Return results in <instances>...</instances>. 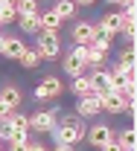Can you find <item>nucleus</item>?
<instances>
[{
	"label": "nucleus",
	"instance_id": "f257e3e1",
	"mask_svg": "<svg viewBox=\"0 0 137 151\" xmlns=\"http://www.w3.org/2000/svg\"><path fill=\"white\" fill-rule=\"evenodd\" d=\"M85 134H88V128H85V122L82 119H76L73 113L67 116V119H61L59 131H56V137H59V145H73V142H82L85 139Z\"/></svg>",
	"mask_w": 137,
	"mask_h": 151
},
{
	"label": "nucleus",
	"instance_id": "f03ea898",
	"mask_svg": "<svg viewBox=\"0 0 137 151\" xmlns=\"http://www.w3.org/2000/svg\"><path fill=\"white\" fill-rule=\"evenodd\" d=\"M35 55L38 58H59V52H61V44H59V35H47V32H41L38 35V41H35Z\"/></svg>",
	"mask_w": 137,
	"mask_h": 151
},
{
	"label": "nucleus",
	"instance_id": "7ed1b4c3",
	"mask_svg": "<svg viewBox=\"0 0 137 151\" xmlns=\"http://www.w3.org/2000/svg\"><path fill=\"white\" fill-rule=\"evenodd\" d=\"M29 128L38 131V134L53 131V128H56V111H38V113H32V116H29Z\"/></svg>",
	"mask_w": 137,
	"mask_h": 151
},
{
	"label": "nucleus",
	"instance_id": "20e7f679",
	"mask_svg": "<svg viewBox=\"0 0 137 151\" xmlns=\"http://www.w3.org/2000/svg\"><path fill=\"white\" fill-rule=\"evenodd\" d=\"M102 111V99L99 93H91V96H82L76 102V116H96Z\"/></svg>",
	"mask_w": 137,
	"mask_h": 151
},
{
	"label": "nucleus",
	"instance_id": "39448f33",
	"mask_svg": "<svg viewBox=\"0 0 137 151\" xmlns=\"http://www.w3.org/2000/svg\"><path fill=\"white\" fill-rule=\"evenodd\" d=\"M85 137H88V142H91L94 148H102L105 142H111V139H114V131H111L108 125H102V122H99V125H94V128H88Z\"/></svg>",
	"mask_w": 137,
	"mask_h": 151
},
{
	"label": "nucleus",
	"instance_id": "423d86ee",
	"mask_svg": "<svg viewBox=\"0 0 137 151\" xmlns=\"http://www.w3.org/2000/svg\"><path fill=\"white\" fill-rule=\"evenodd\" d=\"M99 99H102V111H108V113H123L125 105H128V99L123 93H117V90H108V93H102Z\"/></svg>",
	"mask_w": 137,
	"mask_h": 151
},
{
	"label": "nucleus",
	"instance_id": "0eeeda50",
	"mask_svg": "<svg viewBox=\"0 0 137 151\" xmlns=\"http://www.w3.org/2000/svg\"><path fill=\"white\" fill-rule=\"evenodd\" d=\"M23 52H26V44H23L20 38H3V58L18 61Z\"/></svg>",
	"mask_w": 137,
	"mask_h": 151
},
{
	"label": "nucleus",
	"instance_id": "6e6552de",
	"mask_svg": "<svg viewBox=\"0 0 137 151\" xmlns=\"http://www.w3.org/2000/svg\"><path fill=\"white\" fill-rule=\"evenodd\" d=\"M91 41H94V23H88V20L76 23V26H73V44L91 47Z\"/></svg>",
	"mask_w": 137,
	"mask_h": 151
},
{
	"label": "nucleus",
	"instance_id": "1a4fd4ad",
	"mask_svg": "<svg viewBox=\"0 0 137 151\" xmlns=\"http://www.w3.org/2000/svg\"><path fill=\"white\" fill-rule=\"evenodd\" d=\"M99 26H102L108 35H120L125 23H123V15H120V12H108V15L102 18V23H99Z\"/></svg>",
	"mask_w": 137,
	"mask_h": 151
},
{
	"label": "nucleus",
	"instance_id": "9d476101",
	"mask_svg": "<svg viewBox=\"0 0 137 151\" xmlns=\"http://www.w3.org/2000/svg\"><path fill=\"white\" fill-rule=\"evenodd\" d=\"M20 99H23V96H20V90L15 87V84H6V87L0 90V102H3L6 108H12V111L20 105Z\"/></svg>",
	"mask_w": 137,
	"mask_h": 151
},
{
	"label": "nucleus",
	"instance_id": "9b49d317",
	"mask_svg": "<svg viewBox=\"0 0 137 151\" xmlns=\"http://www.w3.org/2000/svg\"><path fill=\"white\" fill-rule=\"evenodd\" d=\"M88 81H91V87H94V93H108L111 90V84H108V73H102V70H94V73L88 76Z\"/></svg>",
	"mask_w": 137,
	"mask_h": 151
},
{
	"label": "nucleus",
	"instance_id": "f8f14e48",
	"mask_svg": "<svg viewBox=\"0 0 137 151\" xmlns=\"http://www.w3.org/2000/svg\"><path fill=\"white\" fill-rule=\"evenodd\" d=\"M38 23H41V29L47 32V35H56L59 32V26H61V20L53 15V12H44V15H38Z\"/></svg>",
	"mask_w": 137,
	"mask_h": 151
},
{
	"label": "nucleus",
	"instance_id": "ddd939ff",
	"mask_svg": "<svg viewBox=\"0 0 137 151\" xmlns=\"http://www.w3.org/2000/svg\"><path fill=\"white\" fill-rule=\"evenodd\" d=\"M50 12H53V15H56L59 20L73 18V15H76V3H70V0H59V3H56V6L50 9Z\"/></svg>",
	"mask_w": 137,
	"mask_h": 151
},
{
	"label": "nucleus",
	"instance_id": "4468645a",
	"mask_svg": "<svg viewBox=\"0 0 137 151\" xmlns=\"http://www.w3.org/2000/svg\"><path fill=\"white\" fill-rule=\"evenodd\" d=\"M12 20H18V15H15V0H0V26H6Z\"/></svg>",
	"mask_w": 137,
	"mask_h": 151
},
{
	"label": "nucleus",
	"instance_id": "2eb2a0df",
	"mask_svg": "<svg viewBox=\"0 0 137 151\" xmlns=\"http://www.w3.org/2000/svg\"><path fill=\"white\" fill-rule=\"evenodd\" d=\"M15 15H18V18L38 15V3H35V0H15Z\"/></svg>",
	"mask_w": 137,
	"mask_h": 151
},
{
	"label": "nucleus",
	"instance_id": "dca6fc26",
	"mask_svg": "<svg viewBox=\"0 0 137 151\" xmlns=\"http://www.w3.org/2000/svg\"><path fill=\"white\" fill-rule=\"evenodd\" d=\"M41 84H44V90H47L50 99H59V96H61V81L56 78V76H44V81H41Z\"/></svg>",
	"mask_w": 137,
	"mask_h": 151
},
{
	"label": "nucleus",
	"instance_id": "f3484780",
	"mask_svg": "<svg viewBox=\"0 0 137 151\" xmlns=\"http://www.w3.org/2000/svg\"><path fill=\"white\" fill-rule=\"evenodd\" d=\"M70 87H73V93H76L79 99H82V96H91V93H94V87H91L88 76H79V78H73V84H70Z\"/></svg>",
	"mask_w": 137,
	"mask_h": 151
},
{
	"label": "nucleus",
	"instance_id": "a211bd4d",
	"mask_svg": "<svg viewBox=\"0 0 137 151\" xmlns=\"http://www.w3.org/2000/svg\"><path fill=\"white\" fill-rule=\"evenodd\" d=\"M105 58H108V52H102V50H96V47H88V67L99 70V67L105 64Z\"/></svg>",
	"mask_w": 137,
	"mask_h": 151
},
{
	"label": "nucleus",
	"instance_id": "6ab92c4d",
	"mask_svg": "<svg viewBox=\"0 0 137 151\" xmlns=\"http://www.w3.org/2000/svg\"><path fill=\"white\" fill-rule=\"evenodd\" d=\"M38 15H41V12H38ZM38 15H26V18H18V26L23 29V32H29V35H32V32H38V29H41Z\"/></svg>",
	"mask_w": 137,
	"mask_h": 151
},
{
	"label": "nucleus",
	"instance_id": "aec40b11",
	"mask_svg": "<svg viewBox=\"0 0 137 151\" xmlns=\"http://www.w3.org/2000/svg\"><path fill=\"white\" fill-rule=\"evenodd\" d=\"M6 119L12 122V128H15V131H29V116H23V113H18V111H12Z\"/></svg>",
	"mask_w": 137,
	"mask_h": 151
},
{
	"label": "nucleus",
	"instance_id": "412c9836",
	"mask_svg": "<svg viewBox=\"0 0 137 151\" xmlns=\"http://www.w3.org/2000/svg\"><path fill=\"white\" fill-rule=\"evenodd\" d=\"M18 61H20V67H23V70H35V67L41 64V58L35 55V50H26V52H23Z\"/></svg>",
	"mask_w": 137,
	"mask_h": 151
},
{
	"label": "nucleus",
	"instance_id": "4be33fe9",
	"mask_svg": "<svg viewBox=\"0 0 137 151\" xmlns=\"http://www.w3.org/2000/svg\"><path fill=\"white\" fill-rule=\"evenodd\" d=\"M64 73H70V78H79V76H85V67L67 55V58H64Z\"/></svg>",
	"mask_w": 137,
	"mask_h": 151
},
{
	"label": "nucleus",
	"instance_id": "5701e85b",
	"mask_svg": "<svg viewBox=\"0 0 137 151\" xmlns=\"http://www.w3.org/2000/svg\"><path fill=\"white\" fill-rule=\"evenodd\" d=\"M70 58L79 61L82 67H88V47H82V44H73V50H70Z\"/></svg>",
	"mask_w": 137,
	"mask_h": 151
},
{
	"label": "nucleus",
	"instance_id": "b1692460",
	"mask_svg": "<svg viewBox=\"0 0 137 151\" xmlns=\"http://www.w3.org/2000/svg\"><path fill=\"white\" fill-rule=\"evenodd\" d=\"M12 134H15L12 122L9 119H0V142H12Z\"/></svg>",
	"mask_w": 137,
	"mask_h": 151
},
{
	"label": "nucleus",
	"instance_id": "393cba45",
	"mask_svg": "<svg viewBox=\"0 0 137 151\" xmlns=\"http://www.w3.org/2000/svg\"><path fill=\"white\" fill-rule=\"evenodd\" d=\"M35 99H38V102H47V99H50V96H47V90H44V84H38V87H35Z\"/></svg>",
	"mask_w": 137,
	"mask_h": 151
},
{
	"label": "nucleus",
	"instance_id": "a878e982",
	"mask_svg": "<svg viewBox=\"0 0 137 151\" xmlns=\"http://www.w3.org/2000/svg\"><path fill=\"white\" fill-rule=\"evenodd\" d=\"M99 151H123V148H120V142H117V139H111V142H105V145H102Z\"/></svg>",
	"mask_w": 137,
	"mask_h": 151
},
{
	"label": "nucleus",
	"instance_id": "bb28decb",
	"mask_svg": "<svg viewBox=\"0 0 137 151\" xmlns=\"http://www.w3.org/2000/svg\"><path fill=\"white\" fill-rule=\"evenodd\" d=\"M29 142H9V151H26Z\"/></svg>",
	"mask_w": 137,
	"mask_h": 151
},
{
	"label": "nucleus",
	"instance_id": "cd10ccee",
	"mask_svg": "<svg viewBox=\"0 0 137 151\" xmlns=\"http://www.w3.org/2000/svg\"><path fill=\"white\" fill-rule=\"evenodd\" d=\"M26 151H47V148H44L41 142H32V139H29V148H26Z\"/></svg>",
	"mask_w": 137,
	"mask_h": 151
},
{
	"label": "nucleus",
	"instance_id": "c85d7f7f",
	"mask_svg": "<svg viewBox=\"0 0 137 151\" xmlns=\"http://www.w3.org/2000/svg\"><path fill=\"white\" fill-rule=\"evenodd\" d=\"M123 32H125V38H128V41H134V26H125Z\"/></svg>",
	"mask_w": 137,
	"mask_h": 151
},
{
	"label": "nucleus",
	"instance_id": "c756f323",
	"mask_svg": "<svg viewBox=\"0 0 137 151\" xmlns=\"http://www.w3.org/2000/svg\"><path fill=\"white\" fill-rule=\"evenodd\" d=\"M53 151H73V148H67V145H56Z\"/></svg>",
	"mask_w": 137,
	"mask_h": 151
},
{
	"label": "nucleus",
	"instance_id": "7c9ffc66",
	"mask_svg": "<svg viewBox=\"0 0 137 151\" xmlns=\"http://www.w3.org/2000/svg\"><path fill=\"white\" fill-rule=\"evenodd\" d=\"M0 52H3V32H0Z\"/></svg>",
	"mask_w": 137,
	"mask_h": 151
},
{
	"label": "nucleus",
	"instance_id": "2f4dec72",
	"mask_svg": "<svg viewBox=\"0 0 137 151\" xmlns=\"http://www.w3.org/2000/svg\"><path fill=\"white\" fill-rule=\"evenodd\" d=\"M0 151H3V142H0Z\"/></svg>",
	"mask_w": 137,
	"mask_h": 151
}]
</instances>
